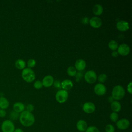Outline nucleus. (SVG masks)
Wrapping results in <instances>:
<instances>
[{"label":"nucleus","instance_id":"a211bd4d","mask_svg":"<svg viewBox=\"0 0 132 132\" xmlns=\"http://www.w3.org/2000/svg\"><path fill=\"white\" fill-rule=\"evenodd\" d=\"M111 109L114 112H118L121 109V105L117 101H113L110 104Z\"/></svg>","mask_w":132,"mask_h":132},{"label":"nucleus","instance_id":"ddd939ff","mask_svg":"<svg viewBox=\"0 0 132 132\" xmlns=\"http://www.w3.org/2000/svg\"><path fill=\"white\" fill-rule=\"evenodd\" d=\"M54 81V80L53 77L52 75H48L44 77L42 81V83L43 86L48 88L53 85Z\"/></svg>","mask_w":132,"mask_h":132},{"label":"nucleus","instance_id":"dca6fc26","mask_svg":"<svg viewBox=\"0 0 132 132\" xmlns=\"http://www.w3.org/2000/svg\"><path fill=\"white\" fill-rule=\"evenodd\" d=\"M76 128L80 132H85L88 127L87 122L84 120H80L76 123Z\"/></svg>","mask_w":132,"mask_h":132},{"label":"nucleus","instance_id":"2eb2a0df","mask_svg":"<svg viewBox=\"0 0 132 132\" xmlns=\"http://www.w3.org/2000/svg\"><path fill=\"white\" fill-rule=\"evenodd\" d=\"M73 87V83L70 79H65L61 82V87L62 90L68 91L70 90Z\"/></svg>","mask_w":132,"mask_h":132},{"label":"nucleus","instance_id":"423d86ee","mask_svg":"<svg viewBox=\"0 0 132 132\" xmlns=\"http://www.w3.org/2000/svg\"><path fill=\"white\" fill-rule=\"evenodd\" d=\"M97 75L93 70H89L84 75L85 81L89 84H93L97 80Z\"/></svg>","mask_w":132,"mask_h":132},{"label":"nucleus","instance_id":"473e14b6","mask_svg":"<svg viewBox=\"0 0 132 132\" xmlns=\"http://www.w3.org/2000/svg\"><path fill=\"white\" fill-rule=\"evenodd\" d=\"M26 111L31 112L34 110V106L32 104H28L26 106Z\"/></svg>","mask_w":132,"mask_h":132},{"label":"nucleus","instance_id":"393cba45","mask_svg":"<svg viewBox=\"0 0 132 132\" xmlns=\"http://www.w3.org/2000/svg\"><path fill=\"white\" fill-rule=\"evenodd\" d=\"M109 118H110V120L112 122H117V121L118 120L119 116H118L117 113L114 112H112V113H110Z\"/></svg>","mask_w":132,"mask_h":132},{"label":"nucleus","instance_id":"4be33fe9","mask_svg":"<svg viewBox=\"0 0 132 132\" xmlns=\"http://www.w3.org/2000/svg\"><path fill=\"white\" fill-rule=\"evenodd\" d=\"M67 73L69 76H75L77 72L76 70L73 66H70L68 68L67 70Z\"/></svg>","mask_w":132,"mask_h":132},{"label":"nucleus","instance_id":"b1692460","mask_svg":"<svg viewBox=\"0 0 132 132\" xmlns=\"http://www.w3.org/2000/svg\"><path fill=\"white\" fill-rule=\"evenodd\" d=\"M97 79L100 83L103 84V82H104L106 81V80L107 79V76L105 73H102L99 75V76H98Z\"/></svg>","mask_w":132,"mask_h":132},{"label":"nucleus","instance_id":"72a5a7b5","mask_svg":"<svg viewBox=\"0 0 132 132\" xmlns=\"http://www.w3.org/2000/svg\"><path fill=\"white\" fill-rule=\"evenodd\" d=\"M81 23L84 25H87V24H89V19L87 16L83 18L81 20Z\"/></svg>","mask_w":132,"mask_h":132},{"label":"nucleus","instance_id":"4468645a","mask_svg":"<svg viewBox=\"0 0 132 132\" xmlns=\"http://www.w3.org/2000/svg\"><path fill=\"white\" fill-rule=\"evenodd\" d=\"M86 62L84 60L79 59L75 61V68L76 70H78V71H82L86 68Z\"/></svg>","mask_w":132,"mask_h":132},{"label":"nucleus","instance_id":"c85d7f7f","mask_svg":"<svg viewBox=\"0 0 132 132\" xmlns=\"http://www.w3.org/2000/svg\"><path fill=\"white\" fill-rule=\"evenodd\" d=\"M36 61L34 59H29L28 60V61H27V63L28 68H30V69L31 68L34 67L35 66V65H36Z\"/></svg>","mask_w":132,"mask_h":132},{"label":"nucleus","instance_id":"a878e982","mask_svg":"<svg viewBox=\"0 0 132 132\" xmlns=\"http://www.w3.org/2000/svg\"><path fill=\"white\" fill-rule=\"evenodd\" d=\"M19 116H20V114H19V113H18L14 111H12L9 113V117H10V119L12 120H17L19 118Z\"/></svg>","mask_w":132,"mask_h":132},{"label":"nucleus","instance_id":"cd10ccee","mask_svg":"<svg viewBox=\"0 0 132 132\" xmlns=\"http://www.w3.org/2000/svg\"><path fill=\"white\" fill-rule=\"evenodd\" d=\"M85 132H100V130L96 126H90L87 127Z\"/></svg>","mask_w":132,"mask_h":132},{"label":"nucleus","instance_id":"f704fd0d","mask_svg":"<svg viewBox=\"0 0 132 132\" xmlns=\"http://www.w3.org/2000/svg\"><path fill=\"white\" fill-rule=\"evenodd\" d=\"M131 84H132V82H131V81H130V82H129V83L128 84V85H127V90L128 92L130 94H131V93H132Z\"/></svg>","mask_w":132,"mask_h":132},{"label":"nucleus","instance_id":"9d476101","mask_svg":"<svg viewBox=\"0 0 132 132\" xmlns=\"http://www.w3.org/2000/svg\"><path fill=\"white\" fill-rule=\"evenodd\" d=\"M82 110L86 113H92L95 110V106L93 103L87 102L84 104L82 106Z\"/></svg>","mask_w":132,"mask_h":132},{"label":"nucleus","instance_id":"f257e3e1","mask_svg":"<svg viewBox=\"0 0 132 132\" xmlns=\"http://www.w3.org/2000/svg\"><path fill=\"white\" fill-rule=\"evenodd\" d=\"M19 121L21 124L25 127L32 126L35 121V118L31 112L26 110L22 112L19 116Z\"/></svg>","mask_w":132,"mask_h":132},{"label":"nucleus","instance_id":"f8f14e48","mask_svg":"<svg viewBox=\"0 0 132 132\" xmlns=\"http://www.w3.org/2000/svg\"><path fill=\"white\" fill-rule=\"evenodd\" d=\"M89 24L91 27L95 28H98L101 26L102 22L99 17L93 16L89 20Z\"/></svg>","mask_w":132,"mask_h":132},{"label":"nucleus","instance_id":"7c9ffc66","mask_svg":"<svg viewBox=\"0 0 132 132\" xmlns=\"http://www.w3.org/2000/svg\"><path fill=\"white\" fill-rule=\"evenodd\" d=\"M82 77H83V73L81 71H78V72L76 73L75 75L76 81L77 82L80 81Z\"/></svg>","mask_w":132,"mask_h":132},{"label":"nucleus","instance_id":"1a4fd4ad","mask_svg":"<svg viewBox=\"0 0 132 132\" xmlns=\"http://www.w3.org/2000/svg\"><path fill=\"white\" fill-rule=\"evenodd\" d=\"M106 87L103 84H97L94 87V91L95 93L100 96L104 95L106 93Z\"/></svg>","mask_w":132,"mask_h":132},{"label":"nucleus","instance_id":"2f4dec72","mask_svg":"<svg viewBox=\"0 0 132 132\" xmlns=\"http://www.w3.org/2000/svg\"><path fill=\"white\" fill-rule=\"evenodd\" d=\"M53 85L54 86V87L57 88V89H60L61 88V82L59 80H55L54 81Z\"/></svg>","mask_w":132,"mask_h":132},{"label":"nucleus","instance_id":"e433bc0d","mask_svg":"<svg viewBox=\"0 0 132 132\" xmlns=\"http://www.w3.org/2000/svg\"><path fill=\"white\" fill-rule=\"evenodd\" d=\"M111 55H112V56L113 57L116 58V57H117L118 56L119 54H118V53L117 51H113L112 52V53H111Z\"/></svg>","mask_w":132,"mask_h":132},{"label":"nucleus","instance_id":"c756f323","mask_svg":"<svg viewBox=\"0 0 132 132\" xmlns=\"http://www.w3.org/2000/svg\"><path fill=\"white\" fill-rule=\"evenodd\" d=\"M42 83L40 80H37L34 84V87L36 89H40L42 87Z\"/></svg>","mask_w":132,"mask_h":132},{"label":"nucleus","instance_id":"6ab92c4d","mask_svg":"<svg viewBox=\"0 0 132 132\" xmlns=\"http://www.w3.org/2000/svg\"><path fill=\"white\" fill-rule=\"evenodd\" d=\"M103 12V8L100 4H95L93 7V12L95 15H100Z\"/></svg>","mask_w":132,"mask_h":132},{"label":"nucleus","instance_id":"aec40b11","mask_svg":"<svg viewBox=\"0 0 132 132\" xmlns=\"http://www.w3.org/2000/svg\"><path fill=\"white\" fill-rule=\"evenodd\" d=\"M9 105V101L6 98L4 97H0V108L2 109H6L8 107Z\"/></svg>","mask_w":132,"mask_h":132},{"label":"nucleus","instance_id":"39448f33","mask_svg":"<svg viewBox=\"0 0 132 132\" xmlns=\"http://www.w3.org/2000/svg\"><path fill=\"white\" fill-rule=\"evenodd\" d=\"M55 98L58 103H63L67 101L68 98V92L64 90H59L56 92Z\"/></svg>","mask_w":132,"mask_h":132},{"label":"nucleus","instance_id":"9b49d317","mask_svg":"<svg viewBox=\"0 0 132 132\" xmlns=\"http://www.w3.org/2000/svg\"><path fill=\"white\" fill-rule=\"evenodd\" d=\"M116 27L120 31H126L129 28V23L124 20H120L117 23Z\"/></svg>","mask_w":132,"mask_h":132},{"label":"nucleus","instance_id":"412c9836","mask_svg":"<svg viewBox=\"0 0 132 132\" xmlns=\"http://www.w3.org/2000/svg\"><path fill=\"white\" fill-rule=\"evenodd\" d=\"M15 65L19 70H23L26 65L25 61L22 59H19L15 62Z\"/></svg>","mask_w":132,"mask_h":132},{"label":"nucleus","instance_id":"5701e85b","mask_svg":"<svg viewBox=\"0 0 132 132\" xmlns=\"http://www.w3.org/2000/svg\"><path fill=\"white\" fill-rule=\"evenodd\" d=\"M108 47L112 51H116L118 47V44L115 40H111L108 43Z\"/></svg>","mask_w":132,"mask_h":132},{"label":"nucleus","instance_id":"0eeeda50","mask_svg":"<svg viewBox=\"0 0 132 132\" xmlns=\"http://www.w3.org/2000/svg\"><path fill=\"white\" fill-rule=\"evenodd\" d=\"M117 128L120 130H125L130 126V122L127 119H121L116 122Z\"/></svg>","mask_w":132,"mask_h":132},{"label":"nucleus","instance_id":"6e6552de","mask_svg":"<svg viewBox=\"0 0 132 132\" xmlns=\"http://www.w3.org/2000/svg\"><path fill=\"white\" fill-rule=\"evenodd\" d=\"M117 52L121 56H126L129 54L130 52V47L129 46L125 43H123L118 46L117 48Z\"/></svg>","mask_w":132,"mask_h":132},{"label":"nucleus","instance_id":"58836bf2","mask_svg":"<svg viewBox=\"0 0 132 132\" xmlns=\"http://www.w3.org/2000/svg\"><path fill=\"white\" fill-rule=\"evenodd\" d=\"M113 98L112 97V96H109V97H108V102H109V103H111L113 101Z\"/></svg>","mask_w":132,"mask_h":132},{"label":"nucleus","instance_id":"bb28decb","mask_svg":"<svg viewBox=\"0 0 132 132\" xmlns=\"http://www.w3.org/2000/svg\"><path fill=\"white\" fill-rule=\"evenodd\" d=\"M105 129L106 132H115V127L113 125L111 124L106 125Z\"/></svg>","mask_w":132,"mask_h":132},{"label":"nucleus","instance_id":"7ed1b4c3","mask_svg":"<svg viewBox=\"0 0 132 132\" xmlns=\"http://www.w3.org/2000/svg\"><path fill=\"white\" fill-rule=\"evenodd\" d=\"M22 77L27 82H32L36 77L34 71L29 68H25L22 72Z\"/></svg>","mask_w":132,"mask_h":132},{"label":"nucleus","instance_id":"f03ea898","mask_svg":"<svg viewBox=\"0 0 132 132\" xmlns=\"http://www.w3.org/2000/svg\"><path fill=\"white\" fill-rule=\"evenodd\" d=\"M125 93V90L122 86L117 85L112 89L111 96L115 101H119L124 97Z\"/></svg>","mask_w":132,"mask_h":132},{"label":"nucleus","instance_id":"f3484780","mask_svg":"<svg viewBox=\"0 0 132 132\" xmlns=\"http://www.w3.org/2000/svg\"><path fill=\"white\" fill-rule=\"evenodd\" d=\"M25 108V105L21 102H16L13 105V111L18 113H21L24 111Z\"/></svg>","mask_w":132,"mask_h":132},{"label":"nucleus","instance_id":"c9c22d12","mask_svg":"<svg viewBox=\"0 0 132 132\" xmlns=\"http://www.w3.org/2000/svg\"><path fill=\"white\" fill-rule=\"evenodd\" d=\"M6 115V111L5 109H0V117L4 118Z\"/></svg>","mask_w":132,"mask_h":132},{"label":"nucleus","instance_id":"20e7f679","mask_svg":"<svg viewBox=\"0 0 132 132\" xmlns=\"http://www.w3.org/2000/svg\"><path fill=\"white\" fill-rule=\"evenodd\" d=\"M1 129L2 132H14L15 128V125L11 120H6L2 122Z\"/></svg>","mask_w":132,"mask_h":132},{"label":"nucleus","instance_id":"4c0bfd02","mask_svg":"<svg viewBox=\"0 0 132 132\" xmlns=\"http://www.w3.org/2000/svg\"><path fill=\"white\" fill-rule=\"evenodd\" d=\"M14 132H24V131L22 129L20 128H18L15 129Z\"/></svg>","mask_w":132,"mask_h":132}]
</instances>
